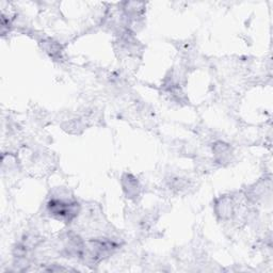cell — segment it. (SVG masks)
Returning <instances> with one entry per match:
<instances>
[{
	"mask_svg": "<svg viewBox=\"0 0 273 273\" xmlns=\"http://www.w3.org/2000/svg\"><path fill=\"white\" fill-rule=\"evenodd\" d=\"M50 211L54 215L59 216L60 218H71L74 212V205L73 204H68L63 203L61 201H53L49 204Z\"/></svg>",
	"mask_w": 273,
	"mask_h": 273,
	"instance_id": "obj_1",
	"label": "cell"
}]
</instances>
